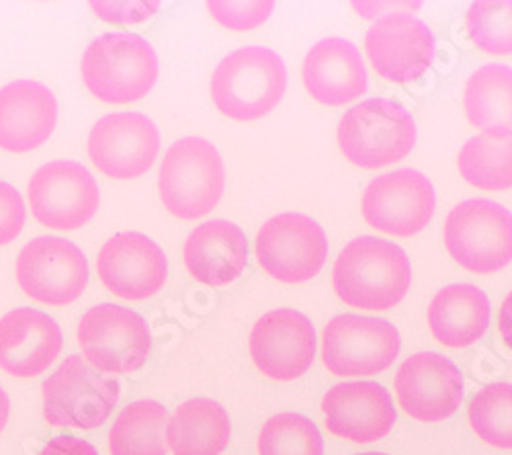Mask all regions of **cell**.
I'll return each instance as SVG.
<instances>
[{"mask_svg":"<svg viewBox=\"0 0 512 455\" xmlns=\"http://www.w3.org/2000/svg\"><path fill=\"white\" fill-rule=\"evenodd\" d=\"M338 146L361 169H381L410 154L416 123L404 105L392 99H367L338 123Z\"/></svg>","mask_w":512,"mask_h":455,"instance_id":"5","label":"cell"},{"mask_svg":"<svg viewBox=\"0 0 512 455\" xmlns=\"http://www.w3.org/2000/svg\"><path fill=\"white\" fill-rule=\"evenodd\" d=\"M58 121L54 93L35 80H15L0 89V148L31 152L46 144Z\"/></svg>","mask_w":512,"mask_h":455,"instance_id":"21","label":"cell"},{"mask_svg":"<svg viewBox=\"0 0 512 455\" xmlns=\"http://www.w3.org/2000/svg\"><path fill=\"white\" fill-rule=\"evenodd\" d=\"M168 410L156 400L125 406L109 431L111 455H166Z\"/></svg>","mask_w":512,"mask_h":455,"instance_id":"27","label":"cell"},{"mask_svg":"<svg viewBox=\"0 0 512 455\" xmlns=\"http://www.w3.org/2000/svg\"><path fill=\"white\" fill-rule=\"evenodd\" d=\"M97 271L111 294L142 302L158 294L168 277L162 248L142 232H119L109 238L97 259Z\"/></svg>","mask_w":512,"mask_h":455,"instance_id":"18","label":"cell"},{"mask_svg":"<svg viewBox=\"0 0 512 455\" xmlns=\"http://www.w3.org/2000/svg\"><path fill=\"white\" fill-rule=\"evenodd\" d=\"M465 29L474 44L492 56L512 54V0H478L465 13Z\"/></svg>","mask_w":512,"mask_h":455,"instance_id":"31","label":"cell"},{"mask_svg":"<svg viewBox=\"0 0 512 455\" xmlns=\"http://www.w3.org/2000/svg\"><path fill=\"white\" fill-rule=\"evenodd\" d=\"M326 429L353 443H373L386 437L396 423L390 392L375 382H345L322 398Z\"/></svg>","mask_w":512,"mask_h":455,"instance_id":"19","label":"cell"},{"mask_svg":"<svg viewBox=\"0 0 512 455\" xmlns=\"http://www.w3.org/2000/svg\"><path fill=\"white\" fill-rule=\"evenodd\" d=\"M357 11H359V15H363V17H369V15H373V11H379L377 15H381V11L383 9H388L390 13H394V15H398V13H408V11H416V9H420V3H402V5H383V3H355L353 5Z\"/></svg>","mask_w":512,"mask_h":455,"instance_id":"37","label":"cell"},{"mask_svg":"<svg viewBox=\"0 0 512 455\" xmlns=\"http://www.w3.org/2000/svg\"><path fill=\"white\" fill-rule=\"evenodd\" d=\"M412 283L408 255L390 240L361 236L340 251L332 285L345 304L361 310H390L400 304Z\"/></svg>","mask_w":512,"mask_h":455,"instance_id":"1","label":"cell"},{"mask_svg":"<svg viewBox=\"0 0 512 455\" xmlns=\"http://www.w3.org/2000/svg\"><path fill=\"white\" fill-rule=\"evenodd\" d=\"M465 115L490 136H512V68L488 64L469 76L463 93Z\"/></svg>","mask_w":512,"mask_h":455,"instance_id":"26","label":"cell"},{"mask_svg":"<svg viewBox=\"0 0 512 455\" xmlns=\"http://www.w3.org/2000/svg\"><path fill=\"white\" fill-rule=\"evenodd\" d=\"M435 189L422 173L400 169L373 179L361 199L365 222L392 236H414L435 214Z\"/></svg>","mask_w":512,"mask_h":455,"instance_id":"13","label":"cell"},{"mask_svg":"<svg viewBox=\"0 0 512 455\" xmlns=\"http://www.w3.org/2000/svg\"><path fill=\"white\" fill-rule=\"evenodd\" d=\"M461 177L484 191L512 187V136L480 134L467 140L457 158Z\"/></svg>","mask_w":512,"mask_h":455,"instance_id":"28","label":"cell"},{"mask_svg":"<svg viewBox=\"0 0 512 455\" xmlns=\"http://www.w3.org/2000/svg\"><path fill=\"white\" fill-rule=\"evenodd\" d=\"M250 357L271 380L302 378L316 357L314 324L306 314L291 308L265 314L252 326Z\"/></svg>","mask_w":512,"mask_h":455,"instance_id":"15","label":"cell"},{"mask_svg":"<svg viewBox=\"0 0 512 455\" xmlns=\"http://www.w3.org/2000/svg\"><path fill=\"white\" fill-rule=\"evenodd\" d=\"M259 265L277 281L304 283L316 277L328 259L324 228L304 214H279L256 234Z\"/></svg>","mask_w":512,"mask_h":455,"instance_id":"11","label":"cell"},{"mask_svg":"<svg viewBox=\"0 0 512 455\" xmlns=\"http://www.w3.org/2000/svg\"><path fill=\"white\" fill-rule=\"evenodd\" d=\"M304 85L322 105L340 107L365 95L367 70L357 46L343 37L318 41L304 60Z\"/></svg>","mask_w":512,"mask_h":455,"instance_id":"22","label":"cell"},{"mask_svg":"<svg viewBox=\"0 0 512 455\" xmlns=\"http://www.w3.org/2000/svg\"><path fill=\"white\" fill-rule=\"evenodd\" d=\"M78 345L95 369L105 374H132L148 361L152 335L138 312L117 304H99L82 316Z\"/></svg>","mask_w":512,"mask_h":455,"instance_id":"9","label":"cell"},{"mask_svg":"<svg viewBox=\"0 0 512 455\" xmlns=\"http://www.w3.org/2000/svg\"><path fill=\"white\" fill-rule=\"evenodd\" d=\"M80 70L91 95L111 105H125L152 91L158 78V56L136 33H105L91 41Z\"/></svg>","mask_w":512,"mask_h":455,"instance_id":"2","label":"cell"},{"mask_svg":"<svg viewBox=\"0 0 512 455\" xmlns=\"http://www.w3.org/2000/svg\"><path fill=\"white\" fill-rule=\"evenodd\" d=\"M226 167L218 148L203 138H183L164 154L158 191L164 208L181 220L209 214L222 199Z\"/></svg>","mask_w":512,"mask_h":455,"instance_id":"4","label":"cell"},{"mask_svg":"<svg viewBox=\"0 0 512 455\" xmlns=\"http://www.w3.org/2000/svg\"><path fill=\"white\" fill-rule=\"evenodd\" d=\"M396 394L408 417L441 423L463 400V376L451 359L439 353H416L398 369Z\"/></svg>","mask_w":512,"mask_h":455,"instance_id":"17","label":"cell"},{"mask_svg":"<svg viewBox=\"0 0 512 455\" xmlns=\"http://www.w3.org/2000/svg\"><path fill=\"white\" fill-rule=\"evenodd\" d=\"M44 417L54 427L97 429L119 402L121 386L80 355H70L41 386Z\"/></svg>","mask_w":512,"mask_h":455,"instance_id":"6","label":"cell"},{"mask_svg":"<svg viewBox=\"0 0 512 455\" xmlns=\"http://www.w3.org/2000/svg\"><path fill=\"white\" fill-rule=\"evenodd\" d=\"M207 9L220 25L234 31H250L271 17L275 3H271V0H259V3H222V0H213V3H207Z\"/></svg>","mask_w":512,"mask_h":455,"instance_id":"32","label":"cell"},{"mask_svg":"<svg viewBox=\"0 0 512 455\" xmlns=\"http://www.w3.org/2000/svg\"><path fill=\"white\" fill-rule=\"evenodd\" d=\"M435 35L414 15H386L365 35V52L375 72L406 85L420 78L435 60Z\"/></svg>","mask_w":512,"mask_h":455,"instance_id":"16","label":"cell"},{"mask_svg":"<svg viewBox=\"0 0 512 455\" xmlns=\"http://www.w3.org/2000/svg\"><path fill=\"white\" fill-rule=\"evenodd\" d=\"M33 218L54 230H78L99 210L101 191L87 167L74 160H54L29 181Z\"/></svg>","mask_w":512,"mask_h":455,"instance_id":"12","label":"cell"},{"mask_svg":"<svg viewBox=\"0 0 512 455\" xmlns=\"http://www.w3.org/2000/svg\"><path fill=\"white\" fill-rule=\"evenodd\" d=\"M160 150V132L144 113L123 111L105 115L89 136V158L95 167L119 181L146 175Z\"/></svg>","mask_w":512,"mask_h":455,"instance_id":"14","label":"cell"},{"mask_svg":"<svg viewBox=\"0 0 512 455\" xmlns=\"http://www.w3.org/2000/svg\"><path fill=\"white\" fill-rule=\"evenodd\" d=\"M445 246L463 269L496 273L512 261V214L492 199H467L445 220Z\"/></svg>","mask_w":512,"mask_h":455,"instance_id":"7","label":"cell"},{"mask_svg":"<svg viewBox=\"0 0 512 455\" xmlns=\"http://www.w3.org/2000/svg\"><path fill=\"white\" fill-rule=\"evenodd\" d=\"M9 415H11V402H9L7 392L0 388V433L5 431V427L9 423Z\"/></svg>","mask_w":512,"mask_h":455,"instance_id":"38","label":"cell"},{"mask_svg":"<svg viewBox=\"0 0 512 455\" xmlns=\"http://www.w3.org/2000/svg\"><path fill=\"white\" fill-rule=\"evenodd\" d=\"M160 3H91L97 17L111 23H136L152 17Z\"/></svg>","mask_w":512,"mask_h":455,"instance_id":"34","label":"cell"},{"mask_svg":"<svg viewBox=\"0 0 512 455\" xmlns=\"http://www.w3.org/2000/svg\"><path fill=\"white\" fill-rule=\"evenodd\" d=\"M25 226V203L21 193L0 181V246L13 242Z\"/></svg>","mask_w":512,"mask_h":455,"instance_id":"33","label":"cell"},{"mask_svg":"<svg viewBox=\"0 0 512 455\" xmlns=\"http://www.w3.org/2000/svg\"><path fill=\"white\" fill-rule=\"evenodd\" d=\"M232 437L226 408L209 398L183 402L168 419L166 441L175 455H220Z\"/></svg>","mask_w":512,"mask_h":455,"instance_id":"25","label":"cell"},{"mask_svg":"<svg viewBox=\"0 0 512 455\" xmlns=\"http://www.w3.org/2000/svg\"><path fill=\"white\" fill-rule=\"evenodd\" d=\"M400 333L381 318L343 314L322 335V361L338 378H363L386 371L400 355Z\"/></svg>","mask_w":512,"mask_h":455,"instance_id":"8","label":"cell"},{"mask_svg":"<svg viewBox=\"0 0 512 455\" xmlns=\"http://www.w3.org/2000/svg\"><path fill=\"white\" fill-rule=\"evenodd\" d=\"M490 324V300L480 287L453 283L443 287L429 306L433 337L451 349L474 345Z\"/></svg>","mask_w":512,"mask_h":455,"instance_id":"24","label":"cell"},{"mask_svg":"<svg viewBox=\"0 0 512 455\" xmlns=\"http://www.w3.org/2000/svg\"><path fill=\"white\" fill-rule=\"evenodd\" d=\"M359 455H386V453H377V451H367V453H359Z\"/></svg>","mask_w":512,"mask_h":455,"instance_id":"39","label":"cell"},{"mask_svg":"<svg viewBox=\"0 0 512 455\" xmlns=\"http://www.w3.org/2000/svg\"><path fill=\"white\" fill-rule=\"evenodd\" d=\"M469 423L476 435L498 449H512V384H492L469 402Z\"/></svg>","mask_w":512,"mask_h":455,"instance_id":"29","label":"cell"},{"mask_svg":"<svg viewBox=\"0 0 512 455\" xmlns=\"http://www.w3.org/2000/svg\"><path fill=\"white\" fill-rule=\"evenodd\" d=\"M498 330L502 335L504 345L512 351V292L504 298L498 314Z\"/></svg>","mask_w":512,"mask_h":455,"instance_id":"36","label":"cell"},{"mask_svg":"<svg viewBox=\"0 0 512 455\" xmlns=\"http://www.w3.org/2000/svg\"><path fill=\"white\" fill-rule=\"evenodd\" d=\"M62 330L50 314L17 308L0 318V369L15 378H35L62 351Z\"/></svg>","mask_w":512,"mask_h":455,"instance_id":"20","label":"cell"},{"mask_svg":"<svg viewBox=\"0 0 512 455\" xmlns=\"http://www.w3.org/2000/svg\"><path fill=\"white\" fill-rule=\"evenodd\" d=\"M17 281L39 304L66 306L82 296L89 283V261L80 248L60 236H39L23 246Z\"/></svg>","mask_w":512,"mask_h":455,"instance_id":"10","label":"cell"},{"mask_svg":"<svg viewBox=\"0 0 512 455\" xmlns=\"http://www.w3.org/2000/svg\"><path fill=\"white\" fill-rule=\"evenodd\" d=\"M259 455H324V439L310 419L281 412L263 425Z\"/></svg>","mask_w":512,"mask_h":455,"instance_id":"30","label":"cell"},{"mask_svg":"<svg viewBox=\"0 0 512 455\" xmlns=\"http://www.w3.org/2000/svg\"><path fill=\"white\" fill-rule=\"evenodd\" d=\"M183 257L193 279L209 287H222L246 269L248 240L234 222L211 220L191 232Z\"/></svg>","mask_w":512,"mask_h":455,"instance_id":"23","label":"cell"},{"mask_svg":"<svg viewBox=\"0 0 512 455\" xmlns=\"http://www.w3.org/2000/svg\"><path fill=\"white\" fill-rule=\"evenodd\" d=\"M287 89L281 56L263 46H250L226 56L211 78V99L236 121H254L271 113Z\"/></svg>","mask_w":512,"mask_h":455,"instance_id":"3","label":"cell"},{"mask_svg":"<svg viewBox=\"0 0 512 455\" xmlns=\"http://www.w3.org/2000/svg\"><path fill=\"white\" fill-rule=\"evenodd\" d=\"M39 455H99L97 449L84 439L72 435H60L50 439L46 447L39 451Z\"/></svg>","mask_w":512,"mask_h":455,"instance_id":"35","label":"cell"}]
</instances>
